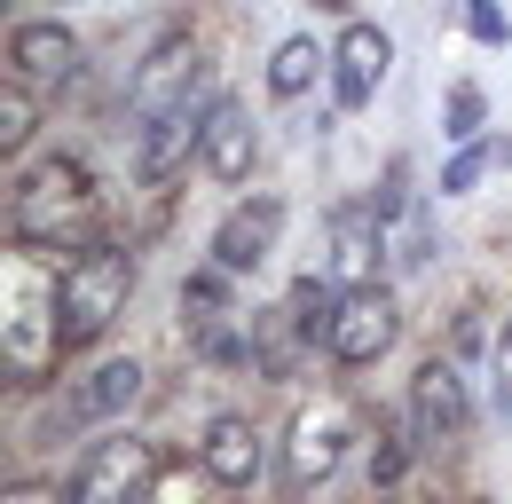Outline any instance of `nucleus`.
I'll list each match as a JSON object with an SVG mask.
<instances>
[{"label":"nucleus","instance_id":"nucleus-1","mask_svg":"<svg viewBox=\"0 0 512 504\" xmlns=\"http://www.w3.org/2000/svg\"><path fill=\"white\" fill-rule=\"evenodd\" d=\"M95 221H103V182L71 150H48V158L16 166V182H8V237L16 245L79 252V245H95Z\"/></svg>","mask_w":512,"mask_h":504},{"label":"nucleus","instance_id":"nucleus-2","mask_svg":"<svg viewBox=\"0 0 512 504\" xmlns=\"http://www.w3.org/2000/svg\"><path fill=\"white\" fill-rule=\"evenodd\" d=\"M127 292H134V260H127V252H119V245H79L64 260V276H56V292H48L56 339H64L71 355L95 347V339L127 315Z\"/></svg>","mask_w":512,"mask_h":504},{"label":"nucleus","instance_id":"nucleus-3","mask_svg":"<svg viewBox=\"0 0 512 504\" xmlns=\"http://www.w3.org/2000/svg\"><path fill=\"white\" fill-rule=\"evenodd\" d=\"M174 308H182V347H190L197 363H213V371L245 363V331H237V276H229L221 260H205V268L182 276Z\"/></svg>","mask_w":512,"mask_h":504},{"label":"nucleus","instance_id":"nucleus-4","mask_svg":"<svg viewBox=\"0 0 512 504\" xmlns=\"http://www.w3.org/2000/svg\"><path fill=\"white\" fill-rule=\"evenodd\" d=\"M394 339H402V300L386 284H339L331 323H323V355L347 371H371L379 355H394Z\"/></svg>","mask_w":512,"mask_h":504},{"label":"nucleus","instance_id":"nucleus-5","mask_svg":"<svg viewBox=\"0 0 512 504\" xmlns=\"http://www.w3.org/2000/svg\"><path fill=\"white\" fill-rule=\"evenodd\" d=\"M158 449L134 434H103L87 457H79V473H71L64 504H142L150 489H158Z\"/></svg>","mask_w":512,"mask_h":504},{"label":"nucleus","instance_id":"nucleus-6","mask_svg":"<svg viewBox=\"0 0 512 504\" xmlns=\"http://www.w3.org/2000/svg\"><path fill=\"white\" fill-rule=\"evenodd\" d=\"M386 252V205L379 197H347L323 213V276L331 284H379Z\"/></svg>","mask_w":512,"mask_h":504},{"label":"nucleus","instance_id":"nucleus-7","mask_svg":"<svg viewBox=\"0 0 512 504\" xmlns=\"http://www.w3.org/2000/svg\"><path fill=\"white\" fill-rule=\"evenodd\" d=\"M355 449V418L339 402H308L292 426H284V489H323Z\"/></svg>","mask_w":512,"mask_h":504},{"label":"nucleus","instance_id":"nucleus-8","mask_svg":"<svg viewBox=\"0 0 512 504\" xmlns=\"http://www.w3.org/2000/svg\"><path fill=\"white\" fill-rule=\"evenodd\" d=\"M253 158H260V134H253L245 95L213 87V95H205V119H197V166H205L221 189H245L253 182Z\"/></svg>","mask_w":512,"mask_h":504},{"label":"nucleus","instance_id":"nucleus-9","mask_svg":"<svg viewBox=\"0 0 512 504\" xmlns=\"http://www.w3.org/2000/svg\"><path fill=\"white\" fill-rule=\"evenodd\" d=\"M465 426H473V378L457 371V355H426L410 371V434L449 449Z\"/></svg>","mask_w":512,"mask_h":504},{"label":"nucleus","instance_id":"nucleus-10","mask_svg":"<svg viewBox=\"0 0 512 504\" xmlns=\"http://www.w3.org/2000/svg\"><path fill=\"white\" fill-rule=\"evenodd\" d=\"M284 245V197H268V189H245L221 221H213V260L229 268V276H260L268 260Z\"/></svg>","mask_w":512,"mask_h":504},{"label":"nucleus","instance_id":"nucleus-11","mask_svg":"<svg viewBox=\"0 0 512 504\" xmlns=\"http://www.w3.org/2000/svg\"><path fill=\"white\" fill-rule=\"evenodd\" d=\"M71 71H79V32L56 24V16H32V24H16L8 32V87H24V95H56L71 87Z\"/></svg>","mask_w":512,"mask_h":504},{"label":"nucleus","instance_id":"nucleus-12","mask_svg":"<svg viewBox=\"0 0 512 504\" xmlns=\"http://www.w3.org/2000/svg\"><path fill=\"white\" fill-rule=\"evenodd\" d=\"M386 71H394V40H386L379 24L347 16V32L331 40V95H339V111H363L386 87Z\"/></svg>","mask_w":512,"mask_h":504},{"label":"nucleus","instance_id":"nucleus-13","mask_svg":"<svg viewBox=\"0 0 512 504\" xmlns=\"http://www.w3.org/2000/svg\"><path fill=\"white\" fill-rule=\"evenodd\" d=\"M142 402V363L134 355H103L64 386V426H111Z\"/></svg>","mask_w":512,"mask_h":504},{"label":"nucleus","instance_id":"nucleus-14","mask_svg":"<svg viewBox=\"0 0 512 504\" xmlns=\"http://www.w3.org/2000/svg\"><path fill=\"white\" fill-rule=\"evenodd\" d=\"M197 119H205V95L150 111V119H142V134H134V182H142V189H166V174H174V166L197 150Z\"/></svg>","mask_w":512,"mask_h":504},{"label":"nucleus","instance_id":"nucleus-15","mask_svg":"<svg viewBox=\"0 0 512 504\" xmlns=\"http://www.w3.org/2000/svg\"><path fill=\"white\" fill-rule=\"evenodd\" d=\"M197 473L221 489V497H237V489H253L260 481V434L253 418H205V434H197Z\"/></svg>","mask_w":512,"mask_h":504},{"label":"nucleus","instance_id":"nucleus-16","mask_svg":"<svg viewBox=\"0 0 512 504\" xmlns=\"http://www.w3.org/2000/svg\"><path fill=\"white\" fill-rule=\"evenodd\" d=\"M197 79V40L190 32H166L150 56H142V71H134V111L150 119V111H166V103H190L182 87Z\"/></svg>","mask_w":512,"mask_h":504},{"label":"nucleus","instance_id":"nucleus-17","mask_svg":"<svg viewBox=\"0 0 512 504\" xmlns=\"http://www.w3.org/2000/svg\"><path fill=\"white\" fill-rule=\"evenodd\" d=\"M316 79H331V48H323V40L284 32V40L268 48V95H276V103H300Z\"/></svg>","mask_w":512,"mask_h":504},{"label":"nucleus","instance_id":"nucleus-18","mask_svg":"<svg viewBox=\"0 0 512 504\" xmlns=\"http://www.w3.org/2000/svg\"><path fill=\"white\" fill-rule=\"evenodd\" d=\"M308 347H316V339L300 331V315H292V308H268V315H260L253 363H260L268 378H300V355H308Z\"/></svg>","mask_w":512,"mask_h":504},{"label":"nucleus","instance_id":"nucleus-19","mask_svg":"<svg viewBox=\"0 0 512 504\" xmlns=\"http://www.w3.org/2000/svg\"><path fill=\"white\" fill-rule=\"evenodd\" d=\"M386 205V252L402 260V268H426L434 260V221L410 205V197H379Z\"/></svg>","mask_w":512,"mask_h":504},{"label":"nucleus","instance_id":"nucleus-20","mask_svg":"<svg viewBox=\"0 0 512 504\" xmlns=\"http://www.w3.org/2000/svg\"><path fill=\"white\" fill-rule=\"evenodd\" d=\"M489 166H512V134H505V142H457L449 166H442V197H473Z\"/></svg>","mask_w":512,"mask_h":504},{"label":"nucleus","instance_id":"nucleus-21","mask_svg":"<svg viewBox=\"0 0 512 504\" xmlns=\"http://www.w3.org/2000/svg\"><path fill=\"white\" fill-rule=\"evenodd\" d=\"M481 126H489V95L473 87V79H457L442 95V134H449V150L457 142H481Z\"/></svg>","mask_w":512,"mask_h":504},{"label":"nucleus","instance_id":"nucleus-22","mask_svg":"<svg viewBox=\"0 0 512 504\" xmlns=\"http://www.w3.org/2000/svg\"><path fill=\"white\" fill-rule=\"evenodd\" d=\"M32 119H40V95L24 103V87H8V95H0V142H8V150H24Z\"/></svg>","mask_w":512,"mask_h":504},{"label":"nucleus","instance_id":"nucleus-23","mask_svg":"<svg viewBox=\"0 0 512 504\" xmlns=\"http://www.w3.org/2000/svg\"><path fill=\"white\" fill-rule=\"evenodd\" d=\"M465 32H473L481 48H505V40H512V24H505L497 0H465Z\"/></svg>","mask_w":512,"mask_h":504},{"label":"nucleus","instance_id":"nucleus-24","mask_svg":"<svg viewBox=\"0 0 512 504\" xmlns=\"http://www.w3.org/2000/svg\"><path fill=\"white\" fill-rule=\"evenodd\" d=\"M489 410L512 418V323H505V339H497V355H489Z\"/></svg>","mask_w":512,"mask_h":504},{"label":"nucleus","instance_id":"nucleus-25","mask_svg":"<svg viewBox=\"0 0 512 504\" xmlns=\"http://www.w3.org/2000/svg\"><path fill=\"white\" fill-rule=\"evenodd\" d=\"M449 347H457V363H481V323H473V308L457 315V331H449Z\"/></svg>","mask_w":512,"mask_h":504},{"label":"nucleus","instance_id":"nucleus-26","mask_svg":"<svg viewBox=\"0 0 512 504\" xmlns=\"http://www.w3.org/2000/svg\"><path fill=\"white\" fill-rule=\"evenodd\" d=\"M308 8H323V16H347V0H308Z\"/></svg>","mask_w":512,"mask_h":504},{"label":"nucleus","instance_id":"nucleus-27","mask_svg":"<svg viewBox=\"0 0 512 504\" xmlns=\"http://www.w3.org/2000/svg\"><path fill=\"white\" fill-rule=\"evenodd\" d=\"M8 504H48V497H32V489H8Z\"/></svg>","mask_w":512,"mask_h":504}]
</instances>
